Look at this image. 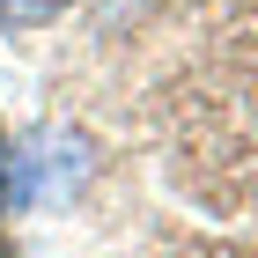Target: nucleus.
<instances>
[{
    "mask_svg": "<svg viewBox=\"0 0 258 258\" xmlns=\"http://www.w3.org/2000/svg\"><path fill=\"white\" fill-rule=\"evenodd\" d=\"M52 15H67V0H0V30H37Z\"/></svg>",
    "mask_w": 258,
    "mask_h": 258,
    "instance_id": "f257e3e1",
    "label": "nucleus"
},
{
    "mask_svg": "<svg viewBox=\"0 0 258 258\" xmlns=\"http://www.w3.org/2000/svg\"><path fill=\"white\" fill-rule=\"evenodd\" d=\"M22 207V170H15V148L0 140V214H15Z\"/></svg>",
    "mask_w": 258,
    "mask_h": 258,
    "instance_id": "f03ea898",
    "label": "nucleus"
}]
</instances>
